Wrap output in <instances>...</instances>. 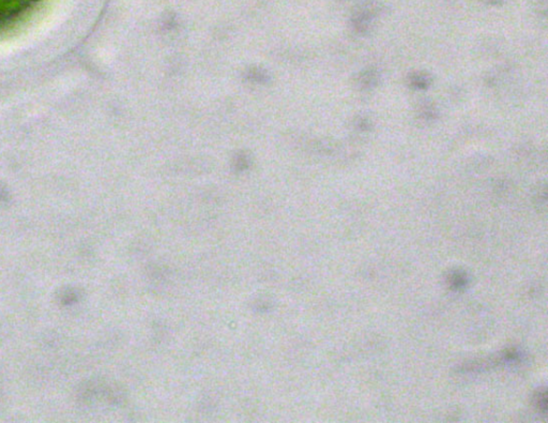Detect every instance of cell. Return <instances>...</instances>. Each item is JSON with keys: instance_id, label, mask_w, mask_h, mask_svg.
Instances as JSON below:
<instances>
[{"instance_id": "7a4b0ae2", "label": "cell", "mask_w": 548, "mask_h": 423, "mask_svg": "<svg viewBox=\"0 0 548 423\" xmlns=\"http://www.w3.org/2000/svg\"><path fill=\"white\" fill-rule=\"evenodd\" d=\"M249 75L251 76L252 79L259 80V81H264V80H266V78H267L265 74H263L261 72L256 73L255 71H253V72H251V74H249Z\"/></svg>"}, {"instance_id": "6da1fadb", "label": "cell", "mask_w": 548, "mask_h": 423, "mask_svg": "<svg viewBox=\"0 0 548 423\" xmlns=\"http://www.w3.org/2000/svg\"><path fill=\"white\" fill-rule=\"evenodd\" d=\"M41 0H0V28L23 18L31 11Z\"/></svg>"}]
</instances>
